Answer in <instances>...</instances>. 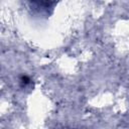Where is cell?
<instances>
[{
  "label": "cell",
  "mask_w": 129,
  "mask_h": 129,
  "mask_svg": "<svg viewBox=\"0 0 129 129\" xmlns=\"http://www.w3.org/2000/svg\"><path fill=\"white\" fill-rule=\"evenodd\" d=\"M29 81H30V79H29L27 76H21V82H22V83H24V85L28 84V83H29Z\"/></svg>",
  "instance_id": "6da1fadb"
}]
</instances>
